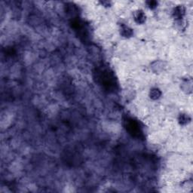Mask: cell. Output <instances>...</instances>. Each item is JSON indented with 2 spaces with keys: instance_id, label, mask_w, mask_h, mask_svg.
I'll return each instance as SVG.
<instances>
[{
  "instance_id": "5",
  "label": "cell",
  "mask_w": 193,
  "mask_h": 193,
  "mask_svg": "<svg viewBox=\"0 0 193 193\" xmlns=\"http://www.w3.org/2000/svg\"><path fill=\"white\" fill-rule=\"evenodd\" d=\"M161 95V92L160 90L158 88H153L150 91V97L153 100H157L160 97Z\"/></svg>"
},
{
  "instance_id": "1",
  "label": "cell",
  "mask_w": 193,
  "mask_h": 193,
  "mask_svg": "<svg viewBox=\"0 0 193 193\" xmlns=\"http://www.w3.org/2000/svg\"><path fill=\"white\" fill-rule=\"evenodd\" d=\"M126 128L130 134H131L134 136H140L141 134L140 127H139L138 123L136 122L133 119H127L126 120Z\"/></svg>"
},
{
  "instance_id": "2",
  "label": "cell",
  "mask_w": 193,
  "mask_h": 193,
  "mask_svg": "<svg viewBox=\"0 0 193 193\" xmlns=\"http://www.w3.org/2000/svg\"><path fill=\"white\" fill-rule=\"evenodd\" d=\"M120 32L124 37H130L133 35V30L125 24H122L121 26Z\"/></svg>"
},
{
  "instance_id": "7",
  "label": "cell",
  "mask_w": 193,
  "mask_h": 193,
  "mask_svg": "<svg viewBox=\"0 0 193 193\" xmlns=\"http://www.w3.org/2000/svg\"><path fill=\"white\" fill-rule=\"evenodd\" d=\"M147 5H148L149 8H150L151 9H155V8H156V6H157V2H156V1L148 2H147Z\"/></svg>"
},
{
  "instance_id": "6",
  "label": "cell",
  "mask_w": 193,
  "mask_h": 193,
  "mask_svg": "<svg viewBox=\"0 0 193 193\" xmlns=\"http://www.w3.org/2000/svg\"><path fill=\"white\" fill-rule=\"evenodd\" d=\"M189 117L186 114H183V115H180V122L181 123L182 125H185V124H187L188 122L189 121Z\"/></svg>"
},
{
  "instance_id": "3",
  "label": "cell",
  "mask_w": 193,
  "mask_h": 193,
  "mask_svg": "<svg viewBox=\"0 0 193 193\" xmlns=\"http://www.w3.org/2000/svg\"><path fill=\"white\" fill-rule=\"evenodd\" d=\"M134 20L137 23H140V24L144 23L146 20V15L144 12H142V11H138L134 15Z\"/></svg>"
},
{
  "instance_id": "4",
  "label": "cell",
  "mask_w": 193,
  "mask_h": 193,
  "mask_svg": "<svg viewBox=\"0 0 193 193\" xmlns=\"http://www.w3.org/2000/svg\"><path fill=\"white\" fill-rule=\"evenodd\" d=\"M185 15V9L182 5L177 6L174 9V17H176L177 18H182L183 17V15Z\"/></svg>"
}]
</instances>
